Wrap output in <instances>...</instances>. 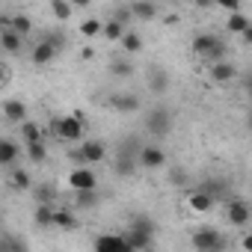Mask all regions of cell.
<instances>
[{
	"label": "cell",
	"instance_id": "cell-28",
	"mask_svg": "<svg viewBox=\"0 0 252 252\" xmlns=\"http://www.w3.org/2000/svg\"><path fill=\"white\" fill-rule=\"evenodd\" d=\"M80 33L83 36H104V21H98V18H86L83 24H80Z\"/></svg>",
	"mask_w": 252,
	"mask_h": 252
},
{
	"label": "cell",
	"instance_id": "cell-16",
	"mask_svg": "<svg viewBox=\"0 0 252 252\" xmlns=\"http://www.w3.org/2000/svg\"><path fill=\"white\" fill-rule=\"evenodd\" d=\"M18 155H21L18 143H12V140H0V166H9V169H15V160H18Z\"/></svg>",
	"mask_w": 252,
	"mask_h": 252
},
{
	"label": "cell",
	"instance_id": "cell-27",
	"mask_svg": "<svg viewBox=\"0 0 252 252\" xmlns=\"http://www.w3.org/2000/svg\"><path fill=\"white\" fill-rule=\"evenodd\" d=\"M119 45H122V51H125V54H140V51H143V39H140L137 33H128Z\"/></svg>",
	"mask_w": 252,
	"mask_h": 252
},
{
	"label": "cell",
	"instance_id": "cell-31",
	"mask_svg": "<svg viewBox=\"0 0 252 252\" xmlns=\"http://www.w3.org/2000/svg\"><path fill=\"white\" fill-rule=\"evenodd\" d=\"M9 184H12L15 190H30V187H33V181H30V175H27L24 169H12V175H9Z\"/></svg>",
	"mask_w": 252,
	"mask_h": 252
},
{
	"label": "cell",
	"instance_id": "cell-13",
	"mask_svg": "<svg viewBox=\"0 0 252 252\" xmlns=\"http://www.w3.org/2000/svg\"><path fill=\"white\" fill-rule=\"evenodd\" d=\"M110 104H113L119 113H137V110H140V98L131 95V92H119V95H113Z\"/></svg>",
	"mask_w": 252,
	"mask_h": 252
},
{
	"label": "cell",
	"instance_id": "cell-17",
	"mask_svg": "<svg viewBox=\"0 0 252 252\" xmlns=\"http://www.w3.org/2000/svg\"><path fill=\"white\" fill-rule=\"evenodd\" d=\"M3 27L15 30V33L24 39V36L33 30V21H30V15H12V18H9V15H3Z\"/></svg>",
	"mask_w": 252,
	"mask_h": 252
},
{
	"label": "cell",
	"instance_id": "cell-14",
	"mask_svg": "<svg viewBox=\"0 0 252 252\" xmlns=\"http://www.w3.org/2000/svg\"><path fill=\"white\" fill-rule=\"evenodd\" d=\"M54 57H57V48H54V45H51L48 39H42V42H39V45H36V48L30 51V60H33L36 65H48V63H51Z\"/></svg>",
	"mask_w": 252,
	"mask_h": 252
},
{
	"label": "cell",
	"instance_id": "cell-10",
	"mask_svg": "<svg viewBox=\"0 0 252 252\" xmlns=\"http://www.w3.org/2000/svg\"><path fill=\"white\" fill-rule=\"evenodd\" d=\"M95 252H128V243H125L122 234H98Z\"/></svg>",
	"mask_w": 252,
	"mask_h": 252
},
{
	"label": "cell",
	"instance_id": "cell-26",
	"mask_svg": "<svg viewBox=\"0 0 252 252\" xmlns=\"http://www.w3.org/2000/svg\"><path fill=\"white\" fill-rule=\"evenodd\" d=\"M51 12H54L57 21H68L71 12H74V6L71 3H63V0H51Z\"/></svg>",
	"mask_w": 252,
	"mask_h": 252
},
{
	"label": "cell",
	"instance_id": "cell-42",
	"mask_svg": "<svg viewBox=\"0 0 252 252\" xmlns=\"http://www.w3.org/2000/svg\"><path fill=\"white\" fill-rule=\"evenodd\" d=\"M80 57H83V60H92V57H95V51H92V48H83V51H80Z\"/></svg>",
	"mask_w": 252,
	"mask_h": 252
},
{
	"label": "cell",
	"instance_id": "cell-11",
	"mask_svg": "<svg viewBox=\"0 0 252 252\" xmlns=\"http://www.w3.org/2000/svg\"><path fill=\"white\" fill-rule=\"evenodd\" d=\"M80 152H83L86 163H101V160L107 158V146H104L101 140H86V143H80Z\"/></svg>",
	"mask_w": 252,
	"mask_h": 252
},
{
	"label": "cell",
	"instance_id": "cell-8",
	"mask_svg": "<svg viewBox=\"0 0 252 252\" xmlns=\"http://www.w3.org/2000/svg\"><path fill=\"white\" fill-rule=\"evenodd\" d=\"M3 119L12 122V125H24V122H30V119H27V104L18 101V98H6V101H3Z\"/></svg>",
	"mask_w": 252,
	"mask_h": 252
},
{
	"label": "cell",
	"instance_id": "cell-12",
	"mask_svg": "<svg viewBox=\"0 0 252 252\" xmlns=\"http://www.w3.org/2000/svg\"><path fill=\"white\" fill-rule=\"evenodd\" d=\"M214 196H208L205 190H190V196H187V205H190V211H196V214H205V211H211L214 208Z\"/></svg>",
	"mask_w": 252,
	"mask_h": 252
},
{
	"label": "cell",
	"instance_id": "cell-30",
	"mask_svg": "<svg viewBox=\"0 0 252 252\" xmlns=\"http://www.w3.org/2000/svg\"><path fill=\"white\" fill-rule=\"evenodd\" d=\"M166 175H169V181L175 187H187L190 184V175L184 172V166H166Z\"/></svg>",
	"mask_w": 252,
	"mask_h": 252
},
{
	"label": "cell",
	"instance_id": "cell-20",
	"mask_svg": "<svg viewBox=\"0 0 252 252\" xmlns=\"http://www.w3.org/2000/svg\"><path fill=\"white\" fill-rule=\"evenodd\" d=\"M125 36H128V24H122V21H104V39L107 42H122Z\"/></svg>",
	"mask_w": 252,
	"mask_h": 252
},
{
	"label": "cell",
	"instance_id": "cell-5",
	"mask_svg": "<svg viewBox=\"0 0 252 252\" xmlns=\"http://www.w3.org/2000/svg\"><path fill=\"white\" fill-rule=\"evenodd\" d=\"M146 131L152 137H166L172 131V113L166 107H155L146 113Z\"/></svg>",
	"mask_w": 252,
	"mask_h": 252
},
{
	"label": "cell",
	"instance_id": "cell-4",
	"mask_svg": "<svg viewBox=\"0 0 252 252\" xmlns=\"http://www.w3.org/2000/svg\"><path fill=\"white\" fill-rule=\"evenodd\" d=\"M190 243L196 246V252H225V237L217 228H199Z\"/></svg>",
	"mask_w": 252,
	"mask_h": 252
},
{
	"label": "cell",
	"instance_id": "cell-35",
	"mask_svg": "<svg viewBox=\"0 0 252 252\" xmlns=\"http://www.w3.org/2000/svg\"><path fill=\"white\" fill-rule=\"evenodd\" d=\"M110 71H113L116 77H131V74H134V65L125 63V60H116V63H110Z\"/></svg>",
	"mask_w": 252,
	"mask_h": 252
},
{
	"label": "cell",
	"instance_id": "cell-33",
	"mask_svg": "<svg viewBox=\"0 0 252 252\" xmlns=\"http://www.w3.org/2000/svg\"><path fill=\"white\" fill-rule=\"evenodd\" d=\"M54 225L71 231V228H77V217H74L71 211H57V222H54Z\"/></svg>",
	"mask_w": 252,
	"mask_h": 252
},
{
	"label": "cell",
	"instance_id": "cell-40",
	"mask_svg": "<svg viewBox=\"0 0 252 252\" xmlns=\"http://www.w3.org/2000/svg\"><path fill=\"white\" fill-rule=\"evenodd\" d=\"M240 246H243V252H252V231H249V234L240 240Z\"/></svg>",
	"mask_w": 252,
	"mask_h": 252
},
{
	"label": "cell",
	"instance_id": "cell-18",
	"mask_svg": "<svg viewBox=\"0 0 252 252\" xmlns=\"http://www.w3.org/2000/svg\"><path fill=\"white\" fill-rule=\"evenodd\" d=\"M0 45H3V51H6V54H18V51H21V45H24V39H21L15 30L3 27V30H0Z\"/></svg>",
	"mask_w": 252,
	"mask_h": 252
},
{
	"label": "cell",
	"instance_id": "cell-3",
	"mask_svg": "<svg viewBox=\"0 0 252 252\" xmlns=\"http://www.w3.org/2000/svg\"><path fill=\"white\" fill-rule=\"evenodd\" d=\"M51 131H54L60 140H65V143H80V140H83V119H80V113L54 119V122H51Z\"/></svg>",
	"mask_w": 252,
	"mask_h": 252
},
{
	"label": "cell",
	"instance_id": "cell-22",
	"mask_svg": "<svg viewBox=\"0 0 252 252\" xmlns=\"http://www.w3.org/2000/svg\"><path fill=\"white\" fill-rule=\"evenodd\" d=\"M249 27H252V21H249L243 12H237V15H228V21H225V30H228V33H240V36H243Z\"/></svg>",
	"mask_w": 252,
	"mask_h": 252
},
{
	"label": "cell",
	"instance_id": "cell-7",
	"mask_svg": "<svg viewBox=\"0 0 252 252\" xmlns=\"http://www.w3.org/2000/svg\"><path fill=\"white\" fill-rule=\"evenodd\" d=\"M140 166L143 169H163L166 166V152L158 146H143L140 149Z\"/></svg>",
	"mask_w": 252,
	"mask_h": 252
},
{
	"label": "cell",
	"instance_id": "cell-41",
	"mask_svg": "<svg viewBox=\"0 0 252 252\" xmlns=\"http://www.w3.org/2000/svg\"><path fill=\"white\" fill-rule=\"evenodd\" d=\"M243 86H246V95H249V98H252V71H249V74H246V77H243Z\"/></svg>",
	"mask_w": 252,
	"mask_h": 252
},
{
	"label": "cell",
	"instance_id": "cell-32",
	"mask_svg": "<svg viewBox=\"0 0 252 252\" xmlns=\"http://www.w3.org/2000/svg\"><path fill=\"white\" fill-rule=\"evenodd\" d=\"M0 252H27V243L12 237V234H6L3 240H0Z\"/></svg>",
	"mask_w": 252,
	"mask_h": 252
},
{
	"label": "cell",
	"instance_id": "cell-39",
	"mask_svg": "<svg viewBox=\"0 0 252 252\" xmlns=\"http://www.w3.org/2000/svg\"><path fill=\"white\" fill-rule=\"evenodd\" d=\"M220 6H222V9H225L228 15H237V12H240V3H234V0H222Z\"/></svg>",
	"mask_w": 252,
	"mask_h": 252
},
{
	"label": "cell",
	"instance_id": "cell-38",
	"mask_svg": "<svg viewBox=\"0 0 252 252\" xmlns=\"http://www.w3.org/2000/svg\"><path fill=\"white\" fill-rule=\"evenodd\" d=\"M68 160H71V163H77V166H89V163H86V158H83V152H80V149H71V152H68Z\"/></svg>",
	"mask_w": 252,
	"mask_h": 252
},
{
	"label": "cell",
	"instance_id": "cell-19",
	"mask_svg": "<svg viewBox=\"0 0 252 252\" xmlns=\"http://www.w3.org/2000/svg\"><path fill=\"white\" fill-rule=\"evenodd\" d=\"M149 86H152L155 95H163V92L169 89V74H166L163 68H152V71H149Z\"/></svg>",
	"mask_w": 252,
	"mask_h": 252
},
{
	"label": "cell",
	"instance_id": "cell-9",
	"mask_svg": "<svg viewBox=\"0 0 252 252\" xmlns=\"http://www.w3.org/2000/svg\"><path fill=\"white\" fill-rule=\"evenodd\" d=\"M225 217H228V222H231V225H246V222L252 220V211H249V205H246V202L231 199V202H228V208H225Z\"/></svg>",
	"mask_w": 252,
	"mask_h": 252
},
{
	"label": "cell",
	"instance_id": "cell-43",
	"mask_svg": "<svg viewBox=\"0 0 252 252\" xmlns=\"http://www.w3.org/2000/svg\"><path fill=\"white\" fill-rule=\"evenodd\" d=\"M243 42H246V48H252V27H249L246 33H243Z\"/></svg>",
	"mask_w": 252,
	"mask_h": 252
},
{
	"label": "cell",
	"instance_id": "cell-6",
	"mask_svg": "<svg viewBox=\"0 0 252 252\" xmlns=\"http://www.w3.org/2000/svg\"><path fill=\"white\" fill-rule=\"evenodd\" d=\"M68 187L74 193H86V190H98V178L89 166H74L68 172Z\"/></svg>",
	"mask_w": 252,
	"mask_h": 252
},
{
	"label": "cell",
	"instance_id": "cell-24",
	"mask_svg": "<svg viewBox=\"0 0 252 252\" xmlns=\"http://www.w3.org/2000/svg\"><path fill=\"white\" fill-rule=\"evenodd\" d=\"M131 15L140 21H152L158 15V6L155 3H131Z\"/></svg>",
	"mask_w": 252,
	"mask_h": 252
},
{
	"label": "cell",
	"instance_id": "cell-34",
	"mask_svg": "<svg viewBox=\"0 0 252 252\" xmlns=\"http://www.w3.org/2000/svg\"><path fill=\"white\" fill-rule=\"evenodd\" d=\"M74 205H77V208H95V205H98V193H95V190L74 193Z\"/></svg>",
	"mask_w": 252,
	"mask_h": 252
},
{
	"label": "cell",
	"instance_id": "cell-21",
	"mask_svg": "<svg viewBox=\"0 0 252 252\" xmlns=\"http://www.w3.org/2000/svg\"><path fill=\"white\" fill-rule=\"evenodd\" d=\"M33 220H36V225H42V228L54 225V222H57V211H54V205H36Z\"/></svg>",
	"mask_w": 252,
	"mask_h": 252
},
{
	"label": "cell",
	"instance_id": "cell-23",
	"mask_svg": "<svg viewBox=\"0 0 252 252\" xmlns=\"http://www.w3.org/2000/svg\"><path fill=\"white\" fill-rule=\"evenodd\" d=\"M21 137H24V146H30V143H45L36 122H24V125H21Z\"/></svg>",
	"mask_w": 252,
	"mask_h": 252
},
{
	"label": "cell",
	"instance_id": "cell-44",
	"mask_svg": "<svg viewBox=\"0 0 252 252\" xmlns=\"http://www.w3.org/2000/svg\"><path fill=\"white\" fill-rule=\"evenodd\" d=\"M246 125H249V131H252V113H249V116H246Z\"/></svg>",
	"mask_w": 252,
	"mask_h": 252
},
{
	"label": "cell",
	"instance_id": "cell-1",
	"mask_svg": "<svg viewBox=\"0 0 252 252\" xmlns=\"http://www.w3.org/2000/svg\"><path fill=\"white\" fill-rule=\"evenodd\" d=\"M122 237H125V243H128L131 249H137V252L146 249V246L152 243V237H155V222H152V217H146V214L137 217V220L131 222V228L125 231Z\"/></svg>",
	"mask_w": 252,
	"mask_h": 252
},
{
	"label": "cell",
	"instance_id": "cell-29",
	"mask_svg": "<svg viewBox=\"0 0 252 252\" xmlns=\"http://www.w3.org/2000/svg\"><path fill=\"white\" fill-rule=\"evenodd\" d=\"M24 149H27V158H30L33 163L48 160V146H45V143H30V146H24Z\"/></svg>",
	"mask_w": 252,
	"mask_h": 252
},
{
	"label": "cell",
	"instance_id": "cell-2",
	"mask_svg": "<svg viewBox=\"0 0 252 252\" xmlns=\"http://www.w3.org/2000/svg\"><path fill=\"white\" fill-rule=\"evenodd\" d=\"M190 48H193V54L211 60V65H214V63H222V54H225V42H222L220 36H214V33H199V36L190 42Z\"/></svg>",
	"mask_w": 252,
	"mask_h": 252
},
{
	"label": "cell",
	"instance_id": "cell-37",
	"mask_svg": "<svg viewBox=\"0 0 252 252\" xmlns=\"http://www.w3.org/2000/svg\"><path fill=\"white\" fill-rule=\"evenodd\" d=\"M45 39H48V42H51L57 51H60V48H65V36H63V33H48Z\"/></svg>",
	"mask_w": 252,
	"mask_h": 252
},
{
	"label": "cell",
	"instance_id": "cell-15",
	"mask_svg": "<svg viewBox=\"0 0 252 252\" xmlns=\"http://www.w3.org/2000/svg\"><path fill=\"white\" fill-rule=\"evenodd\" d=\"M208 74H211V80H214V83H228V80H234V77H237V68H234L231 63H225V60H222V63H214Z\"/></svg>",
	"mask_w": 252,
	"mask_h": 252
},
{
	"label": "cell",
	"instance_id": "cell-25",
	"mask_svg": "<svg viewBox=\"0 0 252 252\" xmlns=\"http://www.w3.org/2000/svg\"><path fill=\"white\" fill-rule=\"evenodd\" d=\"M33 193H36V202H39V205H51V202L57 199V187H54V184H39Z\"/></svg>",
	"mask_w": 252,
	"mask_h": 252
},
{
	"label": "cell",
	"instance_id": "cell-36",
	"mask_svg": "<svg viewBox=\"0 0 252 252\" xmlns=\"http://www.w3.org/2000/svg\"><path fill=\"white\" fill-rule=\"evenodd\" d=\"M199 190H205L208 196H214V199H220V196L225 193V184H222V181H205V184H199Z\"/></svg>",
	"mask_w": 252,
	"mask_h": 252
}]
</instances>
